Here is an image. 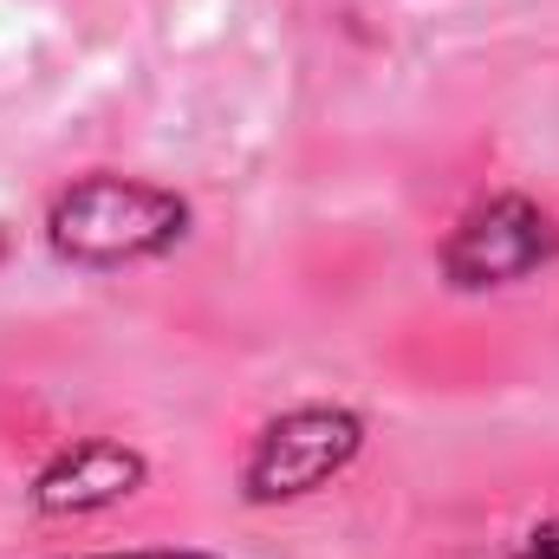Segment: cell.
I'll list each match as a JSON object with an SVG mask.
<instances>
[{
  "instance_id": "cell-4",
  "label": "cell",
  "mask_w": 559,
  "mask_h": 559,
  "mask_svg": "<svg viewBox=\"0 0 559 559\" xmlns=\"http://www.w3.org/2000/svg\"><path fill=\"white\" fill-rule=\"evenodd\" d=\"M143 481H150L143 449L118 442V436H79L39 462V475L26 481V501L46 521H85V514L124 508L131 495H143Z\"/></svg>"
},
{
  "instance_id": "cell-6",
  "label": "cell",
  "mask_w": 559,
  "mask_h": 559,
  "mask_svg": "<svg viewBox=\"0 0 559 559\" xmlns=\"http://www.w3.org/2000/svg\"><path fill=\"white\" fill-rule=\"evenodd\" d=\"M85 559H215L202 547H131V554H85Z\"/></svg>"
},
{
  "instance_id": "cell-7",
  "label": "cell",
  "mask_w": 559,
  "mask_h": 559,
  "mask_svg": "<svg viewBox=\"0 0 559 559\" xmlns=\"http://www.w3.org/2000/svg\"><path fill=\"white\" fill-rule=\"evenodd\" d=\"M7 254H13V241H7V228H0V261H7Z\"/></svg>"
},
{
  "instance_id": "cell-3",
  "label": "cell",
  "mask_w": 559,
  "mask_h": 559,
  "mask_svg": "<svg viewBox=\"0 0 559 559\" xmlns=\"http://www.w3.org/2000/svg\"><path fill=\"white\" fill-rule=\"evenodd\" d=\"M547 267H559V215L514 189L475 202L436 248V274L455 293H501Z\"/></svg>"
},
{
  "instance_id": "cell-5",
  "label": "cell",
  "mask_w": 559,
  "mask_h": 559,
  "mask_svg": "<svg viewBox=\"0 0 559 559\" xmlns=\"http://www.w3.org/2000/svg\"><path fill=\"white\" fill-rule=\"evenodd\" d=\"M508 559H559V514L554 521H534V527L514 540V554Z\"/></svg>"
},
{
  "instance_id": "cell-2",
  "label": "cell",
  "mask_w": 559,
  "mask_h": 559,
  "mask_svg": "<svg viewBox=\"0 0 559 559\" xmlns=\"http://www.w3.org/2000/svg\"><path fill=\"white\" fill-rule=\"evenodd\" d=\"M365 455V417L345 404H293L274 423H261L248 462H241V501L280 508L332 488Z\"/></svg>"
},
{
  "instance_id": "cell-1",
  "label": "cell",
  "mask_w": 559,
  "mask_h": 559,
  "mask_svg": "<svg viewBox=\"0 0 559 559\" xmlns=\"http://www.w3.org/2000/svg\"><path fill=\"white\" fill-rule=\"evenodd\" d=\"M189 228H195L189 195L143 182V176H118V169L79 176L46 209V248L72 267H92V274L163 261L189 241Z\"/></svg>"
}]
</instances>
